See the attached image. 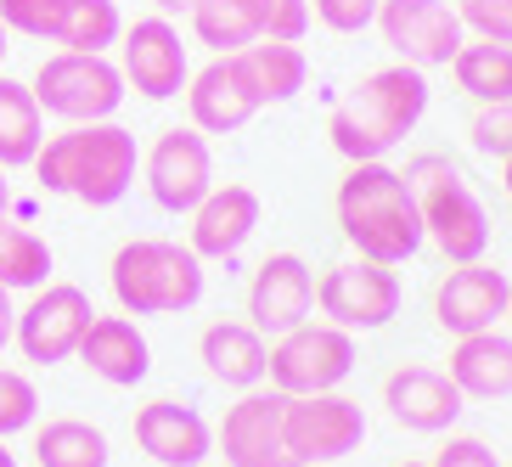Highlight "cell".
Wrapping results in <instances>:
<instances>
[{"label": "cell", "instance_id": "1", "mask_svg": "<svg viewBox=\"0 0 512 467\" xmlns=\"http://www.w3.org/2000/svg\"><path fill=\"white\" fill-rule=\"evenodd\" d=\"M29 169L40 175L46 192L79 197L91 209H113L136 186L141 152H136V136L124 124L96 119V124H68L62 136H46V147L34 152Z\"/></svg>", "mask_w": 512, "mask_h": 467}, {"label": "cell", "instance_id": "2", "mask_svg": "<svg viewBox=\"0 0 512 467\" xmlns=\"http://www.w3.org/2000/svg\"><path fill=\"white\" fill-rule=\"evenodd\" d=\"M338 226H344L349 248L361 259H377V265H406L422 248L417 192L383 158L349 164V175L338 181Z\"/></svg>", "mask_w": 512, "mask_h": 467}, {"label": "cell", "instance_id": "3", "mask_svg": "<svg viewBox=\"0 0 512 467\" xmlns=\"http://www.w3.org/2000/svg\"><path fill=\"white\" fill-rule=\"evenodd\" d=\"M422 113H428V74L411 68V62H394V68L366 74L344 102L332 107L327 136L349 164H372V158H389L417 130Z\"/></svg>", "mask_w": 512, "mask_h": 467}, {"label": "cell", "instance_id": "4", "mask_svg": "<svg viewBox=\"0 0 512 467\" xmlns=\"http://www.w3.org/2000/svg\"><path fill=\"white\" fill-rule=\"evenodd\" d=\"M107 282L124 316H181L203 299V259L186 242L130 237L107 265Z\"/></svg>", "mask_w": 512, "mask_h": 467}, {"label": "cell", "instance_id": "5", "mask_svg": "<svg viewBox=\"0 0 512 467\" xmlns=\"http://www.w3.org/2000/svg\"><path fill=\"white\" fill-rule=\"evenodd\" d=\"M406 181L417 192L422 209V237H434V248L451 265H473L490 248V214H484L479 192L467 186V175L451 158H434L422 152L417 164H406Z\"/></svg>", "mask_w": 512, "mask_h": 467}, {"label": "cell", "instance_id": "6", "mask_svg": "<svg viewBox=\"0 0 512 467\" xmlns=\"http://www.w3.org/2000/svg\"><path fill=\"white\" fill-rule=\"evenodd\" d=\"M34 102L40 113L62 124H96V119H113L124 102V74L119 62L96 57V51H57V57L40 62L34 74Z\"/></svg>", "mask_w": 512, "mask_h": 467}, {"label": "cell", "instance_id": "7", "mask_svg": "<svg viewBox=\"0 0 512 467\" xmlns=\"http://www.w3.org/2000/svg\"><path fill=\"white\" fill-rule=\"evenodd\" d=\"M355 372V332L332 327V321H304V327L271 338V389L299 400V394H332Z\"/></svg>", "mask_w": 512, "mask_h": 467}, {"label": "cell", "instance_id": "8", "mask_svg": "<svg viewBox=\"0 0 512 467\" xmlns=\"http://www.w3.org/2000/svg\"><path fill=\"white\" fill-rule=\"evenodd\" d=\"M282 439L293 467H332L349 451H361L366 439V411L349 394H299L282 406Z\"/></svg>", "mask_w": 512, "mask_h": 467}, {"label": "cell", "instance_id": "9", "mask_svg": "<svg viewBox=\"0 0 512 467\" xmlns=\"http://www.w3.org/2000/svg\"><path fill=\"white\" fill-rule=\"evenodd\" d=\"M400 276L394 265H377V259H344V265H327L316 282V304L332 327L344 332H377L400 316Z\"/></svg>", "mask_w": 512, "mask_h": 467}, {"label": "cell", "instance_id": "10", "mask_svg": "<svg viewBox=\"0 0 512 467\" xmlns=\"http://www.w3.org/2000/svg\"><path fill=\"white\" fill-rule=\"evenodd\" d=\"M377 29L383 46L400 51L411 68H451L467 29L451 0H377Z\"/></svg>", "mask_w": 512, "mask_h": 467}, {"label": "cell", "instance_id": "11", "mask_svg": "<svg viewBox=\"0 0 512 467\" xmlns=\"http://www.w3.org/2000/svg\"><path fill=\"white\" fill-rule=\"evenodd\" d=\"M91 293L74 282H46V287H34V299L17 310V332H12V344L29 355V361L40 366H57L68 361L79 349V338H85V327H91Z\"/></svg>", "mask_w": 512, "mask_h": 467}, {"label": "cell", "instance_id": "12", "mask_svg": "<svg viewBox=\"0 0 512 467\" xmlns=\"http://www.w3.org/2000/svg\"><path fill=\"white\" fill-rule=\"evenodd\" d=\"M141 175H147V192L164 214H192L214 192V158L203 130H181V124L164 130L141 158Z\"/></svg>", "mask_w": 512, "mask_h": 467}, {"label": "cell", "instance_id": "13", "mask_svg": "<svg viewBox=\"0 0 512 467\" xmlns=\"http://www.w3.org/2000/svg\"><path fill=\"white\" fill-rule=\"evenodd\" d=\"M119 74L124 85H136L147 102H169V96L186 91V46H181V29L169 17H141L119 34Z\"/></svg>", "mask_w": 512, "mask_h": 467}, {"label": "cell", "instance_id": "14", "mask_svg": "<svg viewBox=\"0 0 512 467\" xmlns=\"http://www.w3.org/2000/svg\"><path fill=\"white\" fill-rule=\"evenodd\" d=\"M282 406H287V394L248 389L237 406L226 411L220 434H214L226 467H293L287 439H282Z\"/></svg>", "mask_w": 512, "mask_h": 467}, {"label": "cell", "instance_id": "15", "mask_svg": "<svg viewBox=\"0 0 512 467\" xmlns=\"http://www.w3.org/2000/svg\"><path fill=\"white\" fill-rule=\"evenodd\" d=\"M316 310V271L299 254H271L248 282V327H259L265 338L304 327Z\"/></svg>", "mask_w": 512, "mask_h": 467}, {"label": "cell", "instance_id": "16", "mask_svg": "<svg viewBox=\"0 0 512 467\" xmlns=\"http://www.w3.org/2000/svg\"><path fill=\"white\" fill-rule=\"evenodd\" d=\"M507 299H512L507 271L473 259V265H456V271L434 287V321L451 332V338H473V332H490L507 316Z\"/></svg>", "mask_w": 512, "mask_h": 467}, {"label": "cell", "instance_id": "17", "mask_svg": "<svg viewBox=\"0 0 512 467\" xmlns=\"http://www.w3.org/2000/svg\"><path fill=\"white\" fill-rule=\"evenodd\" d=\"M383 406L411 434H445L462 417V389L439 366H394L383 377Z\"/></svg>", "mask_w": 512, "mask_h": 467}, {"label": "cell", "instance_id": "18", "mask_svg": "<svg viewBox=\"0 0 512 467\" xmlns=\"http://www.w3.org/2000/svg\"><path fill=\"white\" fill-rule=\"evenodd\" d=\"M136 445L158 467H203L214 456V428L197 406L147 400V406L136 411Z\"/></svg>", "mask_w": 512, "mask_h": 467}, {"label": "cell", "instance_id": "19", "mask_svg": "<svg viewBox=\"0 0 512 467\" xmlns=\"http://www.w3.org/2000/svg\"><path fill=\"white\" fill-rule=\"evenodd\" d=\"M186 107H192V130H203V136H231V130H242L259 113V96L242 79L237 57H214L209 68H197L186 79Z\"/></svg>", "mask_w": 512, "mask_h": 467}, {"label": "cell", "instance_id": "20", "mask_svg": "<svg viewBox=\"0 0 512 467\" xmlns=\"http://www.w3.org/2000/svg\"><path fill=\"white\" fill-rule=\"evenodd\" d=\"M254 231H259V192L226 181L192 209V237H186V248L197 259H231Z\"/></svg>", "mask_w": 512, "mask_h": 467}, {"label": "cell", "instance_id": "21", "mask_svg": "<svg viewBox=\"0 0 512 467\" xmlns=\"http://www.w3.org/2000/svg\"><path fill=\"white\" fill-rule=\"evenodd\" d=\"M74 355L85 361V372L113 383V389H130V383H141L152 372V349L130 316H91Z\"/></svg>", "mask_w": 512, "mask_h": 467}, {"label": "cell", "instance_id": "22", "mask_svg": "<svg viewBox=\"0 0 512 467\" xmlns=\"http://www.w3.org/2000/svg\"><path fill=\"white\" fill-rule=\"evenodd\" d=\"M197 355H203V366H209L214 383L248 394V389L265 383L271 338H265L259 327H248V321H214V327H203V338H197Z\"/></svg>", "mask_w": 512, "mask_h": 467}, {"label": "cell", "instance_id": "23", "mask_svg": "<svg viewBox=\"0 0 512 467\" xmlns=\"http://www.w3.org/2000/svg\"><path fill=\"white\" fill-rule=\"evenodd\" d=\"M445 372L462 389V400H507L512 394V338L496 327L473 332V338H456Z\"/></svg>", "mask_w": 512, "mask_h": 467}, {"label": "cell", "instance_id": "24", "mask_svg": "<svg viewBox=\"0 0 512 467\" xmlns=\"http://www.w3.org/2000/svg\"><path fill=\"white\" fill-rule=\"evenodd\" d=\"M237 68H242V79L254 85L259 107L293 102V96L304 91V74H310V62H304V51L293 46V40H254V46L237 51Z\"/></svg>", "mask_w": 512, "mask_h": 467}, {"label": "cell", "instance_id": "25", "mask_svg": "<svg viewBox=\"0 0 512 467\" xmlns=\"http://www.w3.org/2000/svg\"><path fill=\"white\" fill-rule=\"evenodd\" d=\"M40 147H46V113L34 91L0 74V169H29Z\"/></svg>", "mask_w": 512, "mask_h": 467}, {"label": "cell", "instance_id": "26", "mask_svg": "<svg viewBox=\"0 0 512 467\" xmlns=\"http://www.w3.org/2000/svg\"><path fill=\"white\" fill-rule=\"evenodd\" d=\"M451 74L479 107L512 102V46H496V40H462V51L451 57Z\"/></svg>", "mask_w": 512, "mask_h": 467}, {"label": "cell", "instance_id": "27", "mask_svg": "<svg viewBox=\"0 0 512 467\" xmlns=\"http://www.w3.org/2000/svg\"><path fill=\"white\" fill-rule=\"evenodd\" d=\"M34 462L40 467H107V434L85 417H51L34 428Z\"/></svg>", "mask_w": 512, "mask_h": 467}, {"label": "cell", "instance_id": "28", "mask_svg": "<svg viewBox=\"0 0 512 467\" xmlns=\"http://www.w3.org/2000/svg\"><path fill=\"white\" fill-rule=\"evenodd\" d=\"M46 276H51L46 237H34L29 226H12L0 214V287L6 293H34V287H46Z\"/></svg>", "mask_w": 512, "mask_h": 467}, {"label": "cell", "instance_id": "29", "mask_svg": "<svg viewBox=\"0 0 512 467\" xmlns=\"http://www.w3.org/2000/svg\"><path fill=\"white\" fill-rule=\"evenodd\" d=\"M124 17L113 0H62V23H57V46L62 51H96L119 46Z\"/></svg>", "mask_w": 512, "mask_h": 467}, {"label": "cell", "instance_id": "30", "mask_svg": "<svg viewBox=\"0 0 512 467\" xmlns=\"http://www.w3.org/2000/svg\"><path fill=\"white\" fill-rule=\"evenodd\" d=\"M186 17H192L197 46H209L214 57H237L242 46H254V40H259L254 17L242 12L237 0H197Z\"/></svg>", "mask_w": 512, "mask_h": 467}, {"label": "cell", "instance_id": "31", "mask_svg": "<svg viewBox=\"0 0 512 467\" xmlns=\"http://www.w3.org/2000/svg\"><path fill=\"white\" fill-rule=\"evenodd\" d=\"M237 6L254 17L259 40H293L299 46L310 34V0H237Z\"/></svg>", "mask_w": 512, "mask_h": 467}, {"label": "cell", "instance_id": "32", "mask_svg": "<svg viewBox=\"0 0 512 467\" xmlns=\"http://www.w3.org/2000/svg\"><path fill=\"white\" fill-rule=\"evenodd\" d=\"M34 417H40V389H34L23 372L0 366V439L34 428Z\"/></svg>", "mask_w": 512, "mask_h": 467}, {"label": "cell", "instance_id": "33", "mask_svg": "<svg viewBox=\"0 0 512 467\" xmlns=\"http://www.w3.org/2000/svg\"><path fill=\"white\" fill-rule=\"evenodd\" d=\"M467 141H473V152L507 164V158H512V102L473 107V119H467Z\"/></svg>", "mask_w": 512, "mask_h": 467}, {"label": "cell", "instance_id": "34", "mask_svg": "<svg viewBox=\"0 0 512 467\" xmlns=\"http://www.w3.org/2000/svg\"><path fill=\"white\" fill-rule=\"evenodd\" d=\"M0 23L12 34H29V40H57L62 0H0Z\"/></svg>", "mask_w": 512, "mask_h": 467}, {"label": "cell", "instance_id": "35", "mask_svg": "<svg viewBox=\"0 0 512 467\" xmlns=\"http://www.w3.org/2000/svg\"><path fill=\"white\" fill-rule=\"evenodd\" d=\"M456 17H462V29H473L479 40L512 46V0H456Z\"/></svg>", "mask_w": 512, "mask_h": 467}, {"label": "cell", "instance_id": "36", "mask_svg": "<svg viewBox=\"0 0 512 467\" xmlns=\"http://www.w3.org/2000/svg\"><path fill=\"white\" fill-rule=\"evenodd\" d=\"M310 17L332 34H361L377 23V0H310Z\"/></svg>", "mask_w": 512, "mask_h": 467}, {"label": "cell", "instance_id": "37", "mask_svg": "<svg viewBox=\"0 0 512 467\" xmlns=\"http://www.w3.org/2000/svg\"><path fill=\"white\" fill-rule=\"evenodd\" d=\"M428 467H501V462H496V451H490L484 439L456 434V439H445V451H439Z\"/></svg>", "mask_w": 512, "mask_h": 467}, {"label": "cell", "instance_id": "38", "mask_svg": "<svg viewBox=\"0 0 512 467\" xmlns=\"http://www.w3.org/2000/svg\"><path fill=\"white\" fill-rule=\"evenodd\" d=\"M12 332H17V310H12V293L0 287V349L12 344Z\"/></svg>", "mask_w": 512, "mask_h": 467}, {"label": "cell", "instance_id": "39", "mask_svg": "<svg viewBox=\"0 0 512 467\" xmlns=\"http://www.w3.org/2000/svg\"><path fill=\"white\" fill-rule=\"evenodd\" d=\"M158 6V17H181V12H192L197 0H152Z\"/></svg>", "mask_w": 512, "mask_h": 467}, {"label": "cell", "instance_id": "40", "mask_svg": "<svg viewBox=\"0 0 512 467\" xmlns=\"http://www.w3.org/2000/svg\"><path fill=\"white\" fill-rule=\"evenodd\" d=\"M501 186H507V203H512V158L501 164Z\"/></svg>", "mask_w": 512, "mask_h": 467}, {"label": "cell", "instance_id": "41", "mask_svg": "<svg viewBox=\"0 0 512 467\" xmlns=\"http://www.w3.org/2000/svg\"><path fill=\"white\" fill-rule=\"evenodd\" d=\"M0 467H17V456L6 451V439H0Z\"/></svg>", "mask_w": 512, "mask_h": 467}, {"label": "cell", "instance_id": "42", "mask_svg": "<svg viewBox=\"0 0 512 467\" xmlns=\"http://www.w3.org/2000/svg\"><path fill=\"white\" fill-rule=\"evenodd\" d=\"M6 34H12V29H6V23H0V62H6V51H12V46H6Z\"/></svg>", "mask_w": 512, "mask_h": 467}, {"label": "cell", "instance_id": "43", "mask_svg": "<svg viewBox=\"0 0 512 467\" xmlns=\"http://www.w3.org/2000/svg\"><path fill=\"white\" fill-rule=\"evenodd\" d=\"M0 214H6V169H0Z\"/></svg>", "mask_w": 512, "mask_h": 467}, {"label": "cell", "instance_id": "44", "mask_svg": "<svg viewBox=\"0 0 512 467\" xmlns=\"http://www.w3.org/2000/svg\"><path fill=\"white\" fill-rule=\"evenodd\" d=\"M400 467H428V462H400Z\"/></svg>", "mask_w": 512, "mask_h": 467}, {"label": "cell", "instance_id": "45", "mask_svg": "<svg viewBox=\"0 0 512 467\" xmlns=\"http://www.w3.org/2000/svg\"><path fill=\"white\" fill-rule=\"evenodd\" d=\"M507 316H512V299H507Z\"/></svg>", "mask_w": 512, "mask_h": 467}]
</instances>
